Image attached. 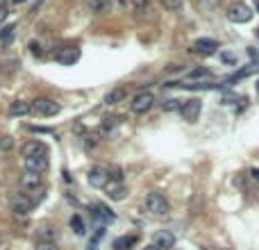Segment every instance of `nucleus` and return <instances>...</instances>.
I'll return each mask as SVG.
<instances>
[{"label":"nucleus","mask_w":259,"mask_h":250,"mask_svg":"<svg viewBox=\"0 0 259 250\" xmlns=\"http://www.w3.org/2000/svg\"><path fill=\"white\" fill-rule=\"evenodd\" d=\"M146 209L152 216H166L168 214V200L159 191H150L146 196Z\"/></svg>","instance_id":"f257e3e1"},{"label":"nucleus","mask_w":259,"mask_h":250,"mask_svg":"<svg viewBox=\"0 0 259 250\" xmlns=\"http://www.w3.org/2000/svg\"><path fill=\"white\" fill-rule=\"evenodd\" d=\"M225 14H227V21H232V23H248L254 12L250 10L245 3H232Z\"/></svg>","instance_id":"f03ea898"},{"label":"nucleus","mask_w":259,"mask_h":250,"mask_svg":"<svg viewBox=\"0 0 259 250\" xmlns=\"http://www.w3.org/2000/svg\"><path fill=\"white\" fill-rule=\"evenodd\" d=\"M30 109L35 114H39V116H57L59 114V105L55 103V100H50V98H37L35 103L30 105Z\"/></svg>","instance_id":"7ed1b4c3"},{"label":"nucleus","mask_w":259,"mask_h":250,"mask_svg":"<svg viewBox=\"0 0 259 250\" xmlns=\"http://www.w3.org/2000/svg\"><path fill=\"white\" fill-rule=\"evenodd\" d=\"M200 109H202V100L191 98V100H182L180 114L184 116V121L196 123V121H198V116H200Z\"/></svg>","instance_id":"20e7f679"},{"label":"nucleus","mask_w":259,"mask_h":250,"mask_svg":"<svg viewBox=\"0 0 259 250\" xmlns=\"http://www.w3.org/2000/svg\"><path fill=\"white\" fill-rule=\"evenodd\" d=\"M152 105H155V96H152L150 91H141L132 98V112L134 114H146V112L152 109Z\"/></svg>","instance_id":"39448f33"},{"label":"nucleus","mask_w":259,"mask_h":250,"mask_svg":"<svg viewBox=\"0 0 259 250\" xmlns=\"http://www.w3.org/2000/svg\"><path fill=\"white\" fill-rule=\"evenodd\" d=\"M191 50H193L196 55H202V57H209V55L218 53V41L202 37V39H196L193 44H191Z\"/></svg>","instance_id":"423d86ee"},{"label":"nucleus","mask_w":259,"mask_h":250,"mask_svg":"<svg viewBox=\"0 0 259 250\" xmlns=\"http://www.w3.org/2000/svg\"><path fill=\"white\" fill-rule=\"evenodd\" d=\"M175 243H177L175 234L168 232V230H157L155 234H152V245L159 248V250H173L175 248Z\"/></svg>","instance_id":"0eeeda50"},{"label":"nucleus","mask_w":259,"mask_h":250,"mask_svg":"<svg viewBox=\"0 0 259 250\" xmlns=\"http://www.w3.org/2000/svg\"><path fill=\"white\" fill-rule=\"evenodd\" d=\"M89 184L93 186V189H105V186L109 184V171L107 168H103V166H96V168H91L89 171Z\"/></svg>","instance_id":"6e6552de"},{"label":"nucleus","mask_w":259,"mask_h":250,"mask_svg":"<svg viewBox=\"0 0 259 250\" xmlns=\"http://www.w3.org/2000/svg\"><path fill=\"white\" fill-rule=\"evenodd\" d=\"M32 209H35V200H30L28 196H16L12 200V211L16 216H28Z\"/></svg>","instance_id":"1a4fd4ad"},{"label":"nucleus","mask_w":259,"mask_h":250,"mask_svg":"<svg viewBox=\"0 0 259 250\" xmlns=\"http://www.w3.org/2000/svg\"><path fill=\"white\" fill-rule=\"evenodd\" d=\"M62 66H73L75 62L80 59V48H75V46H69V48H62L57 53V57H55Z\"/></svg>","instance_id":"9d476101"},{"label":"nucleus","mask_w":259,"mask_h":250,"mask_svg":"<svg viewBox=\"0 0 259 250\" xmlns=\"http://www.w3.org/2000/svg\"><path fill=\"white\" fill-rule=\"evenodd\" d=\"M48 168V155H41V157H25V171L30 173H44Z\"/></svg>","instance_id":"9b49d317"},{"label":"nucleus","mask_w":259,"mask_h":250,"mask_svg":"<svg viewBox=\"0 0 259 250\" xmlns=\"http://www.w3.org/2000/svg\"><path fill=\"white\" fill-rule=\"evenodd\" d=\"M21 152H23V157H41V155H48V148L41 141H28L21 148Z\"/></svg>","instance_id":"f8f14e48"},{"label":"nucleus","mask_w":259,"mask_h":250,"mask_svg":"<svg viewBox=\"0 0 259 250\" xmlns=\"http://www.w3.org/2000/svg\"><path fill=\"white\" fill-rule=\"evenodd\" d=\"M21 186H23V189H28V191H32V189H39V186H41V175H39V173L25 171L23 175H21Z\"/></svg>","instance_id":"ddd939ff"},{"label":"nucleus","mask_w":259,"mask_h":250,"mask_svg":"<svg viewBox=\"0 0 259 250\" xmlns=\"http://www.w3.org/2000/svg\"><path fill=\"white\" fill-rule=\"evenodd\" d=\"M139 243V234H125L114 241V250H130Z\"/></svg>","instance_id":"4468645a"},{"label":"nucleus","mask_w":259,"mask_h":250,"mask_svg":"<svg viewBox=\"0 0 259 250\" xmlns=\"http://www.w3.org/2000/svg\"><path fill=\"white\" fill-rule=\"evenodd\" d=\"M91 209H93V216H96V218H103L105 223H109V221H114V218H116V216H114V211L109 209L107 205H100V202H96Z\"/></svg>","instance_id":"2eb2a0df"},{"label":"nucleus","mask_w":259,"mask_h":250,"mask_svg":"<svg viewBox=\"0 0 259 250\" xmlns=\"http://www.w3.org/2000/svg\"><path fill=\"white\" fill-rule=\"evenodd\" d=\"M123 118L121 116H109L103 121V128H100V134H114L118 128H121Z\"/></svg>","instance_id":"dca6fc26"},{"label":"nucleus","mask_w":259,"mask_h":250,"mask_svg":"<svg viewBox=\"0 0 259 250\" xmlns=\"http://www.w3.org/2000/svg\"><path fill=\"white\" fill-rule=\"evenodd\" d=\"M30 112H32L30 103H25V100H14L10 105V116H28Z\"/></svg>","instance_id":"f3484780"},{"label":"nucleus","mask_w":259,"mask_h":250,"mask_svg":"<svg viewBox=\"0 0 259 250\" xmlns=\"http://www.w3.org/2000/svg\"><path fill=\"white\" fill-rule=\"evenodd\" d=\"M125 87H116V89H112V91L107 93V96H105V103L107 105H118L121 103L123 98H125Z\"/></svg>","instance_id":"a211bd4d"},{"label":"nucleus","mask_w":259,"mask_h":250,"mask_svg":"<svg viewBox=\"0 0 259 250\" xmlns=\"http://www.w3.org/2000/svg\"><path fill=\"white\" fill-rule=\"evenodd\" d=\"M14 35H16V25H14V23L5 25V28L0 30V44H3V46H10L12 41H14Z\"/></svg>","instance_id":"6ab92c4d"},{"label":"nucleus","mask_w":259,"mask_h":250,"mask_svg":"<svg viewBox=\"0 0 259 250\" xmlns=\"http://www.w3.org/2000/svg\"><path fill=\"white\" fill-rule=\"evenodd\" d=\"M71 227H73V232L75 234H87V225H84V221H82V216L80 214H73L71 216Z\"/></svg>","instance_id":"aec40b11"},{"label":"nucleus","mask_w":259,"mask_h":250,"mask_svg":"<svg viewBox=\"0 0 259 250\" xmlns=\"http://www.w3.org/2000/svg\"><path fill=\"white\" fill-rule=\"evenodd\" d=\"M259 71V64H254V66H245V69H241V71H236L234 75H232L230 80H225V84L227 82H234V80H241V78H248V75H252V73H257Z\"/></svg>","instance_id":"412c9836"},{"label":"nucleus","mask_w":259,"mask_h":250,"mask_svg":"<svg viewBox=\"0 0 259 250\" xmlns=\"http://www.w3.org/2000/svg\"><path fill=\"white\" fill-rule=\"evenodd\" d=\"M198 7V12H202V14H207V12L216 10L218 7V0H193Z\"/></svg>","instance_id":"4be33fe9"},{"label":"nucleus","mask_w":259,"mask_h":250,"mask_svg":"<svg viewBox=\"0 0 259 250\" xmlns=\"http://www.w3.org/2000/svg\"><path fill=\"white\" fill-rule=\"evenodd\" d=\"M161 107L166 109V112H180L182 100H177V98H168V100H164V105H161Z\"/></svg>","instance_id":"5701e85b"},{"label":"nucleus","mask_w":259,"mask_h":250,"mask_svg":"<svg viewBox=\"0 0 259 250\" xmlns=\"http://www.w3.org/2000/svg\"><path fill=\"white\" fill-rule=\"evenodd\" d=\"M125 196H127L125 186H114V189H109V198H112V200H123Z\"/></svg>","instance_id":"b1692460"},{"label":"nucleus","mask_w":259,"mask_h":250,"mask_svg":"<svg viewBox=\"0 0 259 250\" xmlns=\"http://www.w3.org/2000/svg\"><path fill=\"white\" fill-rule=\"evenodd\" d=\"M39 236H41V241H50V243H55L57 232H55L53 227H44V230H39Z\"/></svg>","instance_id":"393cba45"},{"label":"nucleus","mask_w":259,"mask_h":250,"mask_svg":"<svg viewBox=\"0 0 259 250\" xmlns=\"http://www.w3.org/2000/svg\"><path fill=\"white\" fill-rule=\"evenodd\" d=\"M91 7H93V12H98V14L109 12V0H91Z\"/></svg>","instance_id":"a878e982"},{"label":"nucleus","mask_w":259,"mask_h":250,"mask_svg":"<svg viewBox=\"0 0 259 250\" xmlns=\"http://www.w3.org/2000/svg\"><path fill=\"white\" fill-rule=\"evenodd\" d=\"M209 75H211V73H209L207 69H196V71H191L186 78H189V80H198V78H209Z\"/></svg>","instance_id":"bb28decb"},{"label":"nucleus","mask_w":259,"mask_h":250,"mask_svg":"<svg viewBox=\"0 0 259 250\" xmlns=\"http://www.w3.org/2000/svg\"><path fill=\"white\" fill-rule=\"evenodd\" d=\"M161 5L173 12V10H180V7L184 5V0H161Z\"/></svg>","instance_id":"cd10ccee"},{"label":"nucleus","mask_w":259,"mask_h":250,"mask_svg":"<svg viewBox=\"0 0 259 250\" xmlns=\"http://www.w3.org/2000/svg\"><path fill=\"white\" fill-rule=\"evenodd\" d=\"M236 100H239V96H236V93H232V91H223V100H220L223 105H234Z\"/></svg>","instance_id":"c85d7f7f"},{"label":"nucleus","mask_w":259,"mask_h":250,"mask_svg":"<svg viewBox=\"0 0 259 250\" xmlns=\"http://www.w3.org/2000/svg\"><path fill=\"white\" fill-rule=\"evenodd\" d=\"M220 62H223V64L234 66L236 64V55L234 53H220Z\"/></svg>","instance_id":"c756f323"},{"label":"nucleus","mask_w":259,"mask_h":250,"mask_svg":"<svg viewBox=\"0 0 259 250\" xmlns=\"http://www.w3.org/2000/svg\"><path fill=\"white\" fill-rule=\"evenodd\" d=\"M35 250H57V245H55V243H50V241H39Z\"/></svg>","instance_id":"7c9ffc66"},{"label":"nucleus","mask_w":259,"mask_h":250,"mask_svg":"<svg viewBox=\"0 0 259 250\" xmlns=\"http://www.w3.org/2000/svg\"><path fill=\"white\" fill-rule=\"evenodd\" d=\"M132 5L137 7V10H148V7L152 5V0H132Z\"/></svg>","instance_id":"2f4dec72"},{"label":"nucleus","mask_w":259,"mask_h":250,"mask_svg":"<svg viewBox=\"0 0 259 250\" xmlns=\"http://www.w3.org/2000/svg\"><path fill=\"white\" fill-rule=\"evenodd\" d=\"M12 146H14V141H12L10 137H3V139H0V148H3V150H10Z\"/></svg>","instance_id":"473e14b6"},{"label":"nucleus","mask_w":259,"mask_h":250,"mask_svg":"<svg viewBox=\"0 0 259 250\" xmlns=\"http://www.w3.org/2000/svg\"><path fill=\"white\" fill-rule=\"evenodd\" d=\"M30 130H32V132H41V134H53L50 128H35V125H30Z\"/></svg>","instance_id":"72a5a7b5"},{"label":"nucleus","mask_w":259,"mask_h":250,"mask_svg":"<svg viewBox=\"0 0 259 250\" xmlns=\"http://www.w3.org/2000/svg\"><path fill=\"white\" fill-rule=\"evenodd\" d=\"M109 177H114V180H118V182H121V180H123V171H121V168H114V171H112V175H109Z\"/></svg>","instance_id":"f704fd0d"},{"label":"nucleus","mask_w":259,"mask_h":250,"mask_svg":"<svg viewBox=\"0 0 259 250\" xmlns=\"http://www.w3.org/2000/svg\"><path fill=\"white\" fill-rule=\"evenodd\" d=\"M7 19V7H3L0 5V23H3V21Z\"/></svg>","instance_id":"c9c22d12"},{"label":"nucleus","mask_w":259,"mask_h":250,"mask_svg":"<svg viewBox=\"0 0 259 250\" xmlns=\"http://www.w3.org/2000/svg\"><path fill=\"white\" fill-rule=\"evenodd\" d=\"M250 175H252V177H254V180H257V182H259V168H252V171H250Z\"/></svg>","instance_id":"e433bc0d"},{"label":"nucleus","mask_w":259,"mask_h":250,"mask_svg":"<svg viewBox=\"0 0 259 250\" xmlns=\"http://www.w3.org/2000/svg\"><path fill=\"white\" fill-rule=\"evenodd\" d=\"M14 5H23V3H28V0H12Z\"/></svg>","instance_id":"4c0bfd02"},{"label":"nucleus","mask_w":259,"mask_h":250,"mask_svg":"<svg viewBox=\"0 0 259 250\" xmlns=\"http://www.w3.org/2000/svg\"><path fill=\"white\" fill-rule=\"evenodd\" d=\"M146 250H159V248H155V245H152V243H150V245H148V248H146Z\"/></svg>","instance_id":"58836bf2"},{"label":"nucleus","mask_w":259,"mask_h":250,"mask_svg":"<svg viewBox=\"0 0 259 250\" xmlns=\"http://www.w3.org/2000/svg\"><path fill=\"white\" fill-rule=\"evenodd\" d=\"M254 5H257V12H259V0H257V3H254Z\"/></svg>","instance_id":"ea45409f"},{"label":"nucleus","mask_w":259,"mask_h":250,"mask_svg":"<svg viewBox=\"0 0 259 250\" xmlns=\"http://www.w3.org/2000/svg\"><path fill=\"white\" fill-rule=\"evenodd\" d=\"M257 93H259V80H257Z\"/></svg>","instance_id":"a19ab883"},{"label":"nucleus","mask_w":259,"mask_h":250,"mask_svg":"<svg viewBox=\"0 0 259 250\" xmlns=\"http://www.w3.org/2000/svg\"><path fill=\"white\" fill-rule=\"evenodd\" d=\"M257 30H259V28H257ZM257 35H259V32H257Z\"/></svg>","instance_id":"79ce46f5"}]
</instances>
